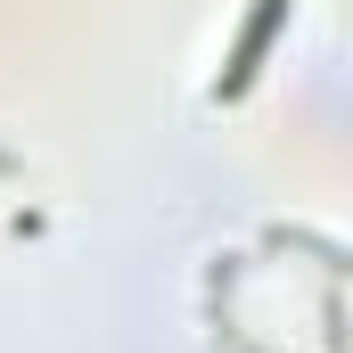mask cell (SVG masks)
Returning <instances> with one entry per match:
<instances>
[{"label": "cell", "mask_w": 353, "mask_h": 353, "mask_svg": "<svg viewBox=\"0 0 353 353\" xmlns=\"http://www.w3.org/2000/svg\"><path fill=\"white\" fill-rule=\"evenodd\" d=\"M279 8H288V0H263V17L247 25V41H239V58H230L222 90H247V74H255V58H263V41H271V25H279Z\"/></svg>", "instance_id": "cell-1"}]
</instances>
